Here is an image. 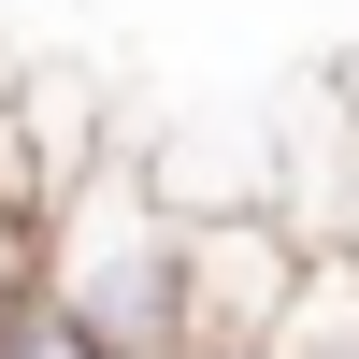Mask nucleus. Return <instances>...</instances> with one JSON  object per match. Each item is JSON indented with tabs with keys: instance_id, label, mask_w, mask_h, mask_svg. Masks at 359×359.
<instances>
[{
	"instance_id": "2",
	"label": "nucleus",
	"mask_w": 359,
	"mask_h": 359,
	"mask_svg": "<svg viewBox=\"0 0 359 359\" xmlns=\"http://www.w3.org/2000/svg\"><path fill=\"white\" fill-rule=\"evenodd\" d=\"M302 287V230L259 216V201H187V245H172V359H259Z\"/></svg>"
},
{
	"instance_id": "1",
	"label": "nucleus",
	"mask_w": 359,
	"mask_h": 359,
	"mask_svg": "<svg viewBox=\"0 0 359 359\" xmlns=\"http://www.w3.org/2000/svg\"><path fill=\"white\" fill-rule=\"evenodd\" d=\"M172 245L187 201H158L130 158H72V187L43 201V302L115 359H172Z\"/></svg>"
},
{
	"instance_id": "3",
	"label": "nucleus",
	"mask_w": 359,
	"mask_h": 359,
	"mask_svg": "<svg viewBox=\"0 0 359 359\" xmlns=\"http://www.w3.org/2000/svg\"><path fill=\"white\" fill-rule=\"evenodd\" d=\"M0 359H115V345H101V331H72V316L29 287V302H0Z\"/></svg>"
}]
</instances>
